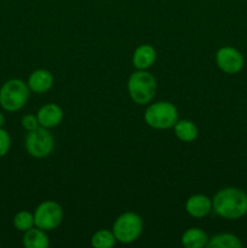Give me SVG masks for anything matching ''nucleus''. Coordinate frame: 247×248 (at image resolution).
I'll return each mask as SVG.
<instances>
[{
	"instance_id": "f257e3e1",
	"label": "nucleus",
	"mask_w": 247,
	"mask_h": 248,
	"mask_svg": "<svg viewBox=\"0 0 247 248\" xmlns=\"http://www.w3.org/2000/svg\"><path fill=\"white\" fill-rule=\"evenodd\" d=\"M212 208L225 219H237L247 213V194L237 188L218 191L212 200Z\"/></svg>"
},
{
	"instance_id": "f03ea898",
	"label": "nucleus",
	"mask_w": 247,
	"mask_h": 248,
	"mask_svg": "<svg viewBox=\"0 0 247 248\" xmlns=\"http://www.w3.org/2000/svg\"><path fill=\"white\" fill-rule=\"evenodd\" d=\"M29 86L19 79H11L0 89V106L6 111H17L26 106L29 98Z\"/></svg>"
},
{
	"instance_id": "7ed1b4c3",
	"label": "nucleus",
	"mask_w": 247,
	"mask_h": 248,
	"mask_svg": "<svg viewBox=\"0 0 247 248\" xmlns=\"http://www.w3.org/2000/svg\"><path fill=\"white\" fill-rule=\"evenodd\" d=\"M127 89L132 101L137 104L149 103L156 92V80L145 70H137L130 77Z\"/></svg>"
},
{
	"instance_id": "20e7f679",
	"label": "nucleus",
	"mask_w": 247,
	"mask_h": 248,
	"mask_svg": "<svg viewBox=\"0 0 247 248\" xmlns=\"http://www.w3.org/2000/svg\"><path fill=\"white\" fill-rule=\"evenodd\" d=\"M145 123L153 128L167 130L178 121L177 108L170 102H157L148 107L144 114Z\"/></svg>"
},
{
	"instance_id": "39448f33",
	"label": "nucleus",
	"mask_w": 247,
	"mask_h": 248,
	"mask_svg": "<svg viewBox=\"0 0 247 248\" xmlns=\"http://www.w3.org/2000/svg\"><path fill=\"white\" fill-rule=\"evenodd\" d=\"M143 232L142 218L133 212H126L119 216L113 225V232L116 241L130 244L136 241Z\"/></svg>"
},
{
	"instance_id": "423d86ee",
	"label": "nucleus",
	"mask_w": 247,
	"mask_h": 248,
	"mask_svg": "<svg viewBox=\"0 0 247 248\" xmlns=\"http://www.w3.org/2000/svg\"><path fill=\"white\" fill-rule=\"evenodd\" d=\"M55 145L52 135L47 131V128L36 127L29 131L26 137V148L29 155L36 159H43L51 154Z\"/></svg>"
},
{
	"instance_id": "0eeeda50",
	"label": "nucleus",
	"mask_w": 247,
	"mask_h": 248,
	"mask_svg": "<svg viewBox=\"0 0 247 248\" xmlns=\"http://www.w3.org/2000/svg\"><path fill=\"white\" fill-rule=\"evenodd\" d=\"M63 210L55 201H44L34 212V223L43 230H53L61 224Z\"/></svg>"
},
{
	"instance_id": "6e6552de",
	"label": "nucleus",
	"mask_w": 247,
	"mask_h": 248,
	"mask_svg": "<svg viewBox=\"0 0 247 248\" xmlns=\"http://www.w3.org/2000/svg\"><path fill=\"white\" fill-rule=\"evenodd\" d=\"M217 65L227 74H236L244 67V57L236 48L225 46L218 50L216 55Z\"/></svg>"
},
{
	"instance_id": "1a4fd4ad",
	"label": "nucleus",
	"mask_w": 247,
	"mask_h": 248,
	"mask_svg": "<svg viewBox=\"0 0 247 248\" xmlns=\"http://www.w3.org/2000/svg\"><path fill=\"white\" fill-rule=\"evenodd\" d=\"M185 210L189 216L195 218H202L212 210V200L202 194L193 195L186 200Z\"/></svg>"
},
{
	"instance_id": "9d476101",
	"label": "nucleus",
	"mask_w": 247,
	"mask_h": 248,
	"mask_svg": "<svg viewBox=\"0 0 247 248\" xmlns=\"http://www.w3.org/2000/svg\"><path fill=\"white\" fill-rule=\"evenodd\" d=\"M36 118H38L39 125L43 126V127H55V126L60 125L61 121H62L63 110L57 104H46V106L41 107Z\"/></svg>"
},
{
	"instance_id": "9b49d317",
	"label": "nucleus",
	"mask_w": 247,
	"mask_h": 248,
	"mask_svg": "<svg viewBox=\"0 0 247 248\" xmlns=\"http://www.w3.org/2000/svg\"><path fill=\"white\" fill-rule=\"evenodd\" d=\"M53 85V77L48 70L38 69L31 74L28 79L29 90L35 93H44Z\"/></svg>"
},
{
	"instance_id": "f8f14e48",
	"label": "nucleus",
	"mask_w": 247,
	"mask_h": 248,
	"mask_svg": "<svg viewBox=\"0 0 247 248\" xmlns=\"http://www.w3.org/2000/svg\"><path fill=\"white\" fill-rule=\"evenodd\" d=\"M156 60V51L150 45H140L136 48L132 63L138 70H145L154 64Z\"/></svg>"
},
{
	"instance_id": "ddd939ff",
	"label": "nucleus",
	"mask_w": 247,
	"mask_h": 248,
	"mask_svg": "<svg viewBox=\"0 0 247 248\" xmlns=\"http://www.w3.org/2000/svg\"><path fill=\"white\" fill-rule=\"evenodd\" d=\"M48 245V236L45 234V230L40 228H31L27 230L23 236V246L27 248H47Z\"/></svg>"
},
{
	"instance_id": "4468645a",
	"label": "nucleus",
	"mask_w": 247,
	"mask_h": 248,
	"mask_svg": "<svg viewBox=\"0 0 247 248\" xmlns=\"http://www.w3.org/2000/svg\"><path fill=\"white\" fill-rule=\"evenodd\" d=\"M208 237L203 230L199 228L188 229L182 236V244L186 248H202L207 246Z\"/></svg>"
},
{
	"instance_id": "2eb2a0df",
	"label": "nucleus",
	"mask_w": 247,
	"mask_h": 248,
	"mask_svg": "<svg viewBox=\"0 0 247 248\" xmlns=\"http://www.w3.org/2000/svg\"><path fill=\"white\" fill-rule=\"evenodd\" d=\"M174 133L183 142H193L198 137V126L190 120H178L174 124Z\"/></svg>"
},
{
	"instance_id": "dca6fc26",
	"label": "nucleus",
	"mask_w": 247,
	"mask_h": 248,
	"mask_svg": "<svg viewBox=\"0 0 247 248\" xmlns=\"http://www.w3.org/2000/svg\"><path fill=\"white\" fill-rule=\"evenodd\" d=\"M208 248H241L242 244L232 234H218L207 242Z\"/></svg>"
},
{
	"instance_id": "f3484780",
	"label": "nucleus",
	"mask_w": 247,
	"mask_h": 248,
	"mask_svg": "<svg viewBox=\"0 0 247 248\" xmlns=\"http://www.w3.org/2000/svg\"><path fill=\"white\" fill-rule=\"evenodd\" d=\"M115 235L110 230H98L92 236L91 245L96 248H110L115 245Z\"/></svg>"
},
{
	"instance_id": "a211bd4d",
	"label": "nucleus",
	"mask_w": 247,
	"mask_h": 248,
	"mask_svg": "<svg viewBox=\"0 0 247 248\" xmlns=\"http://www.w3.org/2000/svg\"><path fill=\"white\" fill-rule=\"evenodd\" d=\"M14 225L19 232H24L31 229L35 225L34 223V215L27 212V211H21L17 213L14 218Z\"/></svg>"
},
{
	"instance_id": "6ab92c4d",
	"label": "nucleus",
	"mask_w": 247,
	"mask_h": 248,
	"mask_svg": "<svg viewBox=\"0 0 247 248\" xmlns=\"http://www.w3.org/2000/svg\"><path fill=\"white\" fill-rule=\"evenodd\" d=\"M10 147H11V138H10V135L4 128L0 127V157L5 156L9 153Z\"/></svg>"
},
{
	"instance_id": "aec40b11",
	"label": "nucleus",
	"mask_w": 247,
	"mask_h": 248,
	"mask_svg": "<svg viewBox=\"0 0 247 248\" xmlns=\"http://www.w3.org/2000/svg\"><path fill=\"white\" fill-rule=\"evenodd\" d=\"M22 126L26 128L27 131H31L34 128L39 127V121L36 116H34L33 114H27L22 118Z\"/></svg>"
},
{
	"instance_id": "412c9836",
	"label": "nucleus",
	"mask_w": 247,
	"mask_h": 248,
	"mask_svg": "<svg viewBox=\"0 0 247 248\" xmlns=\"http://www.w3.org/2000/svg\"><path fill=\"white\" fill-rule=\"evenodd\" d=\"M4 123H5V116H4V114L0 113V127H2V126H4Z\"/></svg>"
}]
</instances>
